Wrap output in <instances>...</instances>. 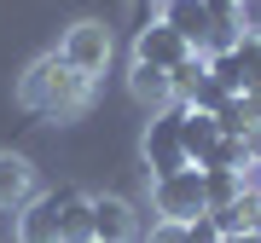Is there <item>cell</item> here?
<instances>
[{"label": "cell", "instance_id": "52a82bcc", "mask_svg": "<svg viewBox=\"0 0 261 243\" xmlns=\"http://www.w3.org/2000/svg\"><path fill=\"white\" fill-rule=\"evenodd\" d=\"M18 243H64L58 237V191L29 197L18 208Z\"/></svg>", "mask_w": 261, "mask_h": 243}, {"label": "cell", "instance_id": "ba28073f", "mask_svg": "<svg viewBox=\"0 0 261 243\" xmlns=\"http://www.w3.org/2000/svg\"><path fill=\"white\" fill-rule=\"evenodd\" d=\"M128 93L145 104V110H168L174 104V81H168V70L163 64H145V58H134V70H128Z\"/></svg>", "mask_w": 261, "mask_h": 243}, {"label": "cell", "instance_id": "7402d4cb", "mask_svg": "<svg viewBox=\"0 0 261 243\" xmlns=\"http://www.w3.org/2000/svg\"><path fill=\"white\" fill-rule=\"evenodd\" d=\"M134 6H140V12H145V6H151V0H134ZM157 6H163V0H157Z\"/></svg>", "mask_w": 261, "mask_h": 243}, {"label": "cell", "instance_id": "6da1fadb", "mask_svg": "<svg viewBox=\"0 0 261 243\" xmlns=\"http://www.w3.org/2000/svg\"><path fill=\"white\" fill-rule=\"evenodd\" d=\"M18 99H23V110H35L47 122H70V116H82L93 104V75H82L64 52H47V58H35L23 70Z\"/></svg>", "mask_w": 261, "mask_h": 243}, {"label": "cell", "instance_id": "4fadbf2b", "mask_svg": "<svg viewBox=\"0 0 261 243\" xmlns=\"http://www.w3.org/2000/svg\"><path fill=\"white\" fill-rule=\"evenodd\" d=\"M180 139H186V157H192V162H203L209 150H215V139H221V122L180 104Z\"/></svg>", "mask_w": 261, "mask_h": 243}, {"label": "cell", "instance_id": "5b68a950", "mask_svg": "<svg viewBox=\"0 0 261 243\" xmlns=\"http://www.w3.org/2000/svg\"><path fill=\"white\" fill-rule=\"evenodd\" d=\"M186 52H192V41L180 35V29H168L163 18H145V23H140V35H134V58H145V64L174 70Z\"/></svg>", "mask_w": 261, "mask_h": 243}, {"label": "cell", "instance_id": "9a60e30c", "mask_svg": "<svg viewBox=\"0 0 261 243\" xmlns=\"http://www.w3.org/2000/svg\"><path fill=\"white\" fill-rule=\"evenodd\" d=\"M203 75H209V52H203V47H192V52L180 58L174 70H168V81H174V99L186 104V99H192V87L203 81Z\"/></svg>", "mask_w": 261, "mask_h": 243}, {"label": "cell", "instance_id": "e0dca14e", "mask_svg": "<svg viewBox=\"0 0 261 243\" xmlns=\"http://www.w3.org/2000/svg\"><path fill=\"white\" fill-rule=\"evenodd\" d=\"M238 70H244V87L238 93H250V99H261V41L255 35H238Z\"/></svg>", "mask_w": 261, "mask_h": 243}, {"label": "cell", "instance_id": "8fae6325", "mask_svg": "<svg viewBox=\"0 0 261 243\" xmlns=\"http://www.w3.org/2000/svg\"><path fill=\"white\" fill-rule=\"evenodd\" d=\"M157 18H163L168 29H180L192 47H203V41H209V6H203V0H163Z\"/></svg>", "mask_w": 261, "mask_h": 243}, {"label": "cell", "instance_id": "7c38bea8", "mask_svg": "<svg viewBox=\"0 0 261 243\" xmlns=\"http://www.w3.org/2000/svg\"><path fill=\"white\" fill-rule=\"evenodd\" d=\"M215 122H221V133H232V139H250V133H261V99L232 93L221 110H215Z\"/></svg>", "mask_w": 261, "mask_h": 243}, {"label": "cell", "instance_id": "cb8c5ba5", "mask_svg": "<svg viewBox=\"0 0 261 243\" xmlns=\"http://www.w3.org/2000/svg\"><path fill=\"white\" fill-rule=\"evenodd\" d=\"M255 232H261V215H255Z\"/></svg>", "mask_w": 261, "mask_h": 243}, {"label": "cell", "instance_id": "484cf974", "mask_svg": "<svg viewBox=\"0 0 261 243\" xmlns=\"http://www.w3.org/2000/svg\"><path fill=\"white\" fill-rule=\"evenodd\" d=\"M255 41H261V35H255Z\"/></svg>", "mask_w": 261, "mask_h": 243}, {"label": "cell", "instance_id": "ffe728a7", "mask_svg": "<svg viewBox=\"0 0 261 243\" xmlns=\"http://www.w3.org/2000/svg\"><path fill=\"white\" fill-rule=\"evenodd\" d=\"M145 243H192V237H186V226H180V220H157Z\"/></svg>", "mask_w": 261, "mask_h": 243}, {"label": "cell", "instance_id": "ac0fdd59", "mask_svg": "<svg viewBox=\"0 0 261 243\" xmlns=\"http://www.w3.org/2000/svg\"><path fill=\"white\" fill-rule=\"evenodd\" d=\"M226 99H232V93H226V87L215 81V75H203V81L192 87V99H186V110H203V116H215V110H221Z\"/></svg>", "mask_w": 261, "mask_h": 243}, {"label": "cell", "instance_id": "3957f363", "mask_svg": "<svg viewBox=\"0 0 261 243\" xmlns=\"http://www.w3.org/2000/svg\"><path fill=\"white\" fill-rule=\"evenodd\" d=\"M140 157H145V174L151 179H157V174H174V168H192L186 139H180V104H168V110L151 116V128H145V139H140Z\"/></svg>", "mask_w": 261, "mask_h": 243}, {"label": "cell", "instance_id": "44dd1931", "mask_svg": "<svg viewBox=\"0 0 261 243\" xmlns=\"http://www.w3.org/2000/svg\"><path fill=\"white\" fill-rule=\"evenodd\" d=\"M221 243H261V232L250 226V232H232V237H221Z\"/></svg>", "mask_w": 261, "mask_h": 243}, {"label": "cell", "instance_id": "30bf717a", "mask_svg": "<svg viewBox=\"0 0 261 243\" xmlns=\"http://www.w3.org/2000/svg\"><path fill=\"white\" fill-rule=\"evenodd\" d=\"M58 237L87 243L93 237V197L87 191H58Z\"/></svg>", "mask_w": 261, "mask_h": 243}, {"label": "cell", "instance_id": "7a4b0ae2", "mask_svg": "<svg viewBox=\"0 0 261 243\" xmlns=\"http://www.w3.org/2000/svg\"><path fill=\"white\" fill-rule=\"evenodd\" d=\"M151 208L157 220H180L192 226L197 215H209V197H203V168H174V174H157L151 179Z\"/></svg>", "mask_w": 261, "mask_h": 243}, {"label": "cell", "instance_id": "d4e9b609", "mask_svg": "<svg viewBox=\"0 0 261 243\" xmlns=\"http://www.w3.org/2000/svg\"><path fill=\"white\" fill-rule=\"evenodd\" d=\"M238 6H244V0H238Z\"/></svg>", "mask_w": 261, "mask_h": 243}, {"label": "cell", "instance_id": "5bb4252c", "mask_svg": "<svg viewBox=\"0 0 261 243\" xmlns=\"http://www.w3.org/2000/svg\"><path fill=\"white\" fill-rule=\"evenodd\" d=\"M244 191H250V186H244V174H238V168H203V197H209V208L238 203Z\"/></svg>", "mask_w": 261, "mask_h": 243}, {"label": "cell", "instance_id": "2e32d148", "mask_svg": "<svg viewBox=\"0 0 261 243\" xmlns=\"http://www.w3.org/2000/svg\"><path fill=\"white\" fill-rule=\"evenodd\" d=\"M250 162H255V157H250V139H232V133H221V139H215V150L197 162V168H238V174H244Z\"/></svg>", "mask_w": 261, "mask_h": 243}, {"label": "cell", "instance_id": "9c48e42d", "mask_svg": "<svg viewBox=\"0 0 261 243\" xmlns=\"http://www.w3.org/2000/svg\"><path fill=\"white\" fill-rule=\"evenodd\" d=\"M29 191H35V168H29V157L0 150V208H23Z\"/></svg>", "mask_w": 261, "mask_h": 243}, {"label": "cell", "instance_id": "8992f818", "mask_svg": "<svg viewBox=\"0 0 261 243\" xmlns=\"http://www.w3.org/2000/svg\"><path fill=\"white\" fill-rule=\"evenodd\" d=\"M134 232H140L134 203H128V197L99 191V197H93V237H105V243H134Z\"/></svg>", "mask_w": 261, "mask_h": 243}, {"label": "cell", "instance_id": "277c9868", "mask_svg": "<svg viewBox=\"0 0 261 243\" xmlns=\"http://www.w3.org/2000/svg\"><path fill=\"white\" fill-rule=\"evenodd\" d=\"M58 52H64L82 75H105V64H111V29H105V18H82V23H70L64 41H58Z\"/></svg>", "mask_w": 261, "mask_h": 243}, {"label": "cell", "instance_id": "603a6c76", "mask_svg": "<svg viewBox=\"0 0 261 243\" xmlns=\"http://www.w3.org/2000/svg\"><path fill=\"white\" fill-rule=\"evenodd\" d=\"M87 243H105V237H87Z\"/></svg>", "mask_w": 261, "mask_h": 243}, {"label": "cell", "instance_id": "d6986e66", "mask_svg": "<svg viewBox=\"0 0 261 243\" xmlns=\"http://www.w3.org/2000/svg\"><path fill=\"white\" fill-rule=\"evenodd\" d=\"M209 75L226 87V93H238L244 87V70H238V52H209Z\"/></svg>", "mask_w": 261, "mask_h": 243}]
</instances>
